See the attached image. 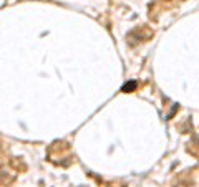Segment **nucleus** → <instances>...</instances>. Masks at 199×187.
<instances>
[{
  "label": "nucleus",
  "mask_w": 199,
  "mask_h": 187,
  "mask_svg": "<svg viewBox=\"0 0 199 187\" xmlns=\"http://www.w3.org/2000/svg\"><path fill=\"white\" fill-rule=\"evenodd\" d=\"M134 88H136V81H130V83H126L124 86L121 88L123 93H130V91H133Z\"/></svg>",
  "instance_id": "obj_1"
}]
</instances>
